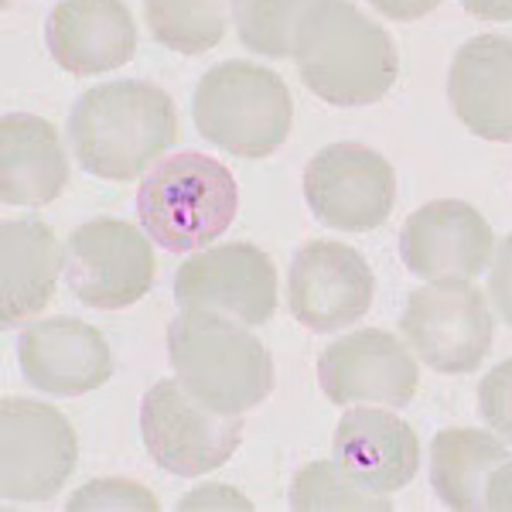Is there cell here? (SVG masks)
Instances as JSON below:
<instances>
[{
    "label": "cell",
    "mask_w": 512,
    "mask_h": 512,
    "mask_svg": "<svg viewBox=\"0 0 512 512\" xmlns=\"http://www.w3.org/2000/svg\"><path fill=\"white\" fill-rule=\"evenodd\" d=\"M369 4L393 21H420V18H427L441 0H369Z\"/></svg>",
    "instance_id": "obj_29"
},
{
    "label": "cell",
    "mask_w": 512,
    "mask_h": 512,
    "mask_svg": "<svg viewBox=\"0 0 512 512\" xmlns=\"http://www.w3.org/2000/svg\"><path fill=\"white\" fill-rule=\"evenodd\" d=\"M175 301L181 308L216 311L246 328H260L277 311L274 260L253 243L202 250L178 267Z\"/></svg>",
    "instance_id": "obj_11"
},
{
    "label": "cell",
    "mask_w": 512,
    "mask_h": 512,
    "mask_svg": "<svg viewBox=\"0 0 512 512\" xmlns=\"http://www.w3.org/2000/svg\"><path fill=\"white\" fill-rule=\"evenodd\" d=\"M48 55L72 76H103L137 52V24L123 0H59L45 24Z\"/></svg>",
    "instance_id": "obj_16"
},
{
    "label": "cell",
    "mask_w": 512,
    "mask_h": 512,
    "mask_svg": "<svg viewBox=\"0 0 512 512\" xmlns=\"http://www.w3.org/2000/svg\"><path fill=\"white\" fill-rule=\"evenodd\" d=\"M321 0H233V24L243 48L267 59H291L311 7Z\"/></svg>",
    "instance_id": "obj_24"
},
{
    "label": "cell",
    "mask_w": 512,
    "mask_h": 512,
    "mask_svg": "<svg viewBox=\"0 0 512 512\" xmlns=\"http://www.w3.org/2000/svg\"><path fill=\"white\" fill-rule=\"evenodd\" d=\"M79 441L69 417L28 396L0 403V489L7 502H48L69 482Z\"/></svg>",
    "instance_id": "obj_7"
},
{
    "label": "cell",
    "mask_w": 512,
    "mask_h": 512,
    "mask_svg": "<svg viewBox=\"0 0 512 512\" xmlns=\"http://www.w3.org/2000/svg\"><path fill=\"white\" fill-rule=\"evenodd\" d=\"M489 297H492L495 311L502 315V321L512 325V233L502 239V243H495Z\"/></svg>",
    "instance_id": "obj_27"
},
{
    "label": "cell",
    "mask_w": 512,
    "mask_h": 512,
    "mask_svg": "<svg viewBox=\"0 0 512 512\" xmlns=\"http://www.w3.org/2000/svg\"><path fill=\"white\" fill-rule=\"evenodd\" d=\"M509 461L499 437L478 427H444L431 441V485L448 509H485V492L495 468Z\"/></svg>",
    "instance_id": "obj_21"
},
{
    "label": "cell",
    "mask_w": 512,
    "mask_h": 512,
    "mask_svg": "<svg viewBox=\"0 0 512 512\" xmlns=\"http://www.w3.org/2000/svg\"><path fill=\"white\" fill-rule=\"evenodd\" d=\"M485 509L492 512H512V461L495 468L489 478V492H485Z\"/></svg>",
    "instance_id": "obj_30"
},
{
    "label": "cell",
    "mask_w": 512,
    "mask_h": 512,
    "mask_svg": "<svg viewBox=\"0 0 512 512\" xmlns=\"http://www.w3.org/2000/svg\"><path fill=\"white\" fill-rule=\"evenodd\" d=\"M175 103L151 82H103L76 99L69 144L79 168L106 181H130L175 144Z\"/></svg>",
    "instance_id": "obj_1"
},
{
    "label": "cell",
    "mask_w": 512,
    "mask_h": 512,
    "mask_svg": "<svg viewBox=\"0 0 512 512\" xmlns=\"http://www.w3.org/2000/svg\"><path fill=\"white\" fill-rule=\"evenodd\" d=\"M140 434L164 472L195 478L233 458L243 441V417L216 414L181 379H161L140 400Z\"/></svg>",
    "instance_id": "obj_6"
},
{
    "label": "cell",
    "mask_w": 512,
    "mask_h": 512,
    "mask_svg": "<svg viewBox=\"0 0 512 512\" xmlns=\"http://www.w3.org/2000/svg\"><path fill=\"white\" fill-rule=\"evenodd\" d=\"M376 297V277L366 256L345 243L315 239L301 246L287 274L291 315L311 332H338L355 325Z\"/></svg>",
    "instance_id": "obj_12"
},
{
    "label": "cell",
    "mask_w": 512,
    "mask_h": 512,
    "mask_svg": "<svg viewBox=\"0 0 512 512\" xmlns=\"http://www.w3.org/2000/svg\"><path fill=\"white\" fill-rule=\"evenodd\" d=\"M294 62L304 86L332 106L376 103L400 76L393 38L349 0L311 7L297 31Z\"/></svg>",
    "instance_id": "obj_2"
},
{
    "label": "cell",
    "mask_w": 512,
    "mask_h": 512,
    "mask_svg": "<svg viewBox=\"0 0 512 512\" xmlns=\"http://www.w3.org/2000/svg\"><path fill=\"white\" fill-rule=\"evenodd\" d=\"M65 253L41 219H7L0 226V325L14 328L38 315L55 294Z\"/></svg>",
    "instance_id": "obj_19"
},
{
    "label": "cell",
    "mask_w": 512,
    "mask_h": 512,
    "mask_svg": "<svg viewBox=\"0 0 512 512\" xmlns=\"http://www.w3.org/2000/svg\"><path fill=\"white\" fill-rule=\"evenodd\" d=\"M195 127L233 158L260 161L284 147L294 123L287 82L256 62H219L198 79L192 96Z\"/></svg>",
    "instance_id": "obj_5"
},
{
    "label": "cell",
    "mask_w": 512,
    "mask_h": 512,
    "mask_svg": "<svg viewBox=\"0 0 512 512\" xmlns=\"http://www.w3.org/2000/svg\"><path fill=\"white\" fill-rule=\"evenodd\" d=\"M154 246L123 219H93L65 243V280L86 308L120 311L154 287Z\"/></svg>",
    "instance_id": "obj_9"
},
{
    "label": "cell",
    "mask_w": 512,
    "mask_h": 512,
    "mask_svg": "<svg viewBox=\"0 0 512 512\" xmlns=\"http://www.w3.org/2000/svg\"><path fill=\"white\" fill-rule=\"evenodd\" d=\"M478 414L495 434L512 441V359L489 369L478 383Z\"/></svg>",
    "instance_id": "obj_26"
},
{
    "label": "cell",
    "mask_w": 512,
    "mask_h": 512,
    "mask_svg": "<svg viewBox=\"0 0 512 512\" xmlns=\"http://www.w3.org/2000/svg\"><path fill=\"white\" fill-rule=\"evenodd\" d=\"M495 253V233L482 212L458 198L427 202L403 222V267L420 280H472L485 274Z\"/></svg>",
    "instance_id": "obj_14"
},
{
    "label": "cell",
    "mask_w": 512,
    "mask_h": 512,
    "mask_svg": "<svg viewBox=\"0 0 512 512\" xmlns=\"http://www.w3.org/2000/svg\"><path fill=\"white\" fill-rule=\"evenodd\" d=\"M332 454L355 482L390 495L410 482L420 468V444L414 427L373 403H355L338 420Z\"/></svg>",
    "instance_id": "obj_17"
},
{
    "label": "cell",
    "mask_w": 512,
    "mask_h": 512,
    "mask_svg": "<svg viewBox=\"0 0 512 512\" xmlns=\"http://www.w3.org/2000/svg\"><path fill=\"white\" fill-rule=\"evenodd\" d=\"M21 376L52 396L93 393L113 376V355L99 328L79 318H45L21 332Z\"/></svg>",
    "instance_id": "obj_15"
},
{
    "label": "cell",
    "mask_w": 512,
    "mask_h": 512,
    "mask_svg": "<svg viewBox=\"0 0 512 512\" xmlns=\"http://www.w3.org/2000/svg\"><path fill=\"white\" fill-rule=\"evenodd\" d=\"M291 509L297 512H390L393 499L383 492H373L369 485L355 482L338 461H311L294 475Z\"/></svg>",
    "instance_id": "obj_23"
},
{
    "label": "cell",
    "mask_w": 512,
    "mask_h": 512,
    "mask_svg": "<svg viewBox=\"0 0 512 512\" xmlns=\"http://www.w3.org/2000/svg\"><path fill=\"white\" fill-rule=\"evenodd\" d=\"M400 328L434 373H475L492 349V311L472 280H431L403 308Z\"/></svg>",
    "instance_id": "obj_8"
},
{
    "label": "cell",
    "mask_w": 512,
    "mask_h": 512,
    "mask_svg": "<svg viewBox=\"0 0 512 512\" xmlns=\"http://www.w3.org/2000/svg\"><path fill=\"white\" fill-rule=\"evenodd\" d=\"M461 7L482 21H512V0H461Z\"/></svg>",
    "instance_id": "obj_31"
},
{
    "label": "cell",
    "mask_w": 512,
    "mask_h": 512,
    "mask_svg": "<svg viewBox=\"0 0 512 512\" xmlns=\"http://www.w3.org/2000/svg\"><path fill=\"white\" fill-rule=\"evenodd\" d=\"M304 198L325 226L369 233L393 212V164L366 144H328L304 168Z\"/></svg>",
    "instance_id": "obj_10"
},
{
    "label": "cell",
    "mask_w": 512,
    "mask_h": 512,
    "mask_svg": "<svg viewBox=\"0 0 512 512\" xmlns=\"http://www.w3.org/2000/svg\"><path fill=\"white\" fill-rule=\"evenodd\" d=\"M318 383L335 407L403 410L417 393L420 373L407 345L379 328H359L328 345L318 359Z\"/></svg>",
    "instance_id": "obj_13"
},
{
    "label": "cell",
    "mask_w": 512,
    "mask_h": 512,
    "mask_svg": "<svg viewBox=\"0 0 512 512\" xmlns=\"http://www.w3.org/2000/svg\"><path fill=\"white\" fill-rule=\"evenodd\" d=\"M454 117L475 137L512 140V38L478 35L458 48L448 72Z\"/></svg>",
    "instance_id": "obj_18"
},
{
    "label": "cell",
    "mask_w": 512,
    "mask_h": 512,
    "mask_svg": "<svg viewBox=\"0 0 512 512\" xmlns=\"http://www.w3.org/2000/svg\"><path fill=\"white\" fill-rule=\"evenodd\" d=\"M178 509H253V502L229 485H202L188 499H181Z\"/></svg>",
    "instance_id": "obj_28"
},
{
    "label": "cell",
    "mask_w": 512,
    "mask_h": 512,
    "mask_svg": "<svg viewBox=\"0 0 512 512\" xmlns=\"http://www.w3.org/2000/svg\"><path fill=\"white\" fill-rule=\"evenodd\" d=\"M69 185L59 130L31 113L0 120V198L7 205H48Z\"/></svg>",
    "instance_id": "obj_20"
},
{
    "label": "cell",
    "mask_w": 512,
    "mask_h": 512,
    "mask_svg": "<svg viewBox=\"0 0 512 512\" xmlns=\"http://www.w3.org/2000/svg\"><path fill=\"white\" fill-rule=\"evenodd\" d=\"M168 359L181 386L216 414L243 417L274 393L267 345L216 311L181 308L168 325Z\"/></svg>",
    "instance_id": "obj_3"
},
{
    "label": "cell",
    "mask_w": 512,
    "mask_h": 512,
    "mask_svg": "<svg viewBox=\"0 0 512 512\" xmlns=\"http://www.w3.org/2000/svg\"><path fill=\"white\" fill-rule=\"evenodd\" d=\"M144 18L158 45L178 55H202L226 35L233 0H144Z\"/></svg>",
    "instance_id": "obj_22"
},
{
    "label": "cell",
    "mask_w": 512,
    "mask_h": 512,
    "mask_svg": "<svg viewBox=\"0 0 512 512\" xmlns=\"http://www.w3.org/2000/svg\"><path fill=\"white\" fill-rule=\"evenodd\" d=\"M236 212L239 188L233 171L198 151L158 161L137 192L140 226L168 253L209 246L233 226Z\"/></svg>",
    "instance_id": "obj_4"
},
{
    "label": "cell",
    "mask_w": 512,
    "mask_h": 512,
    "mask_svg": "<svg viewBox=\"0 0 512 512\" xmlns=\"http://www.w3.org/2000/svg\"><path fill=\"white\" fill-rule=\"evenodd\" d=\"M65 509H137V512H158V499L151 489L140 482H127V478H99V482L82 485L79 492H72V499L65 502Z\"/></svg>",
    "instance_id": "obj_25"
}]
</instances>
